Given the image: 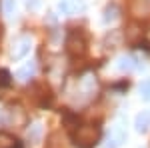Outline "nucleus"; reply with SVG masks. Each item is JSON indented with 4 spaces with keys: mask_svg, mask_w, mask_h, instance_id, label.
Listing matches in <instances>:
<instances>
[{
    "mask_svg": "<svg viewBox=\"0 0 150 148\" xmlns=\"http://www.w3.org/2000/svg\"><path fill=\"white\" fill-rule=\"evenodd\" d=\"M10 72L8 70H0V86H10Z\"/></svg>",
    "mask_w": 150,
    "mask_h": 148,
    "instance_id": "obj_1",
    "label": "nucleus"
}]
</instances>
